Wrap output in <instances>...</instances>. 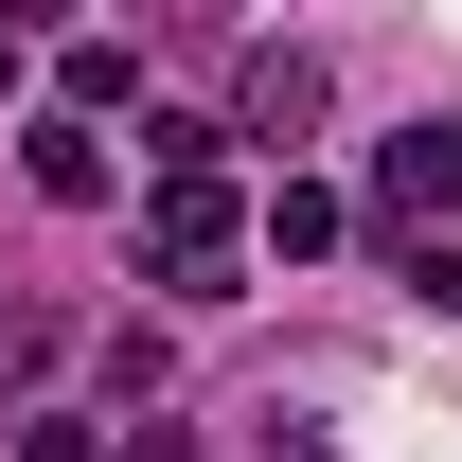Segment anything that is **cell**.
<instances>
[{"label":"cell","mask_w":462,"mask_h":462,"mask_svg":"<svg viewBox=\"0 0 462 462\" xmlns=\"http://www.w3.org/2000/svg\"><path fill=\"white\" fill-rule=\"evenodd\" d=\"M143 143H161V285H214L231 267V178H214V125H143Z\"/></svg>","instance_id":"cell-1"},{"label":"cell","mask_w":462,"mask_h":462,"mask_svg":"<svg viewBox=\"0 0 462 462\" xmlns=\"http://www.w3.org/2000/svg\"><path fill=\"white\" fill-rule=\"evenodd\" d=\"M374 196H392V214H409V231L445 214V196H462V107H427V125H409L392 161H374Z\"/></svg>","instance_id":"cell-2"},{"label":"cell","mask_w":462,"mask_h":462,"mask_svg":"<svg viewBox=\"0 0 462 462\" xmlns=\"http://www.w3.org/2000/svg\"><path fill=\"white\" fill-rule=\"evenodd\" d=\"M36 196L89 214V196H107V143H89V125H36Z\"/></svg>","instance_id":"cell-3"},{"label":"cell","mask_w":462,"mask_h":462,"mask_svg":"<svg viewBox=\"0 0 462 462\" xmlns=\"http://www.w3.org/2000/svg\"><path fill=\"white\" fill-rule=\"evenodd\" d=\"M267 249H285V267H302V249H338V196H320V178H285V196H267Z\"/></svg>","instance_id":"cell-4"},{"label":"cell","mask_w":462,"mask_h":462,"mask_svg":"<svg viewBox=\"0 0 462 462\" xmlns=\"http://www.w3.org/2000/svg\"><path fill=\"white\" fill-rule=\"evenodd\" d=\"M302 107H320V71H302V54H249V125H267V143H285Z\"/></svg>","instance_id":"cell-5"},{"label":"cell","mask_w":462,"mask_h":462,"mask_svg":"<svg viewBox=\"0 0 462 462\" xmlns=\"http://www.w3.org/2000/svg\"><path fill=\"white\" fill-rule=\"evenodd\" d=\"M36 374H54V320H36V302H0V392H36Z\"/></svg>","instance_id":"cell-6"},{"label":"cell","mask_w":462,"mask_h":462,"mask_svg":"<svg viewBox=\"0 0 462 462\" xmlns=\"http://www.w3.org/2000/svg\"><path fill=\"white\" fill-rule=\"evenodd\" d=\"M18 462H107V427H89V409H36V427H18Z\"/></svg>","instance_id":"cell-7"},{"label":"cell","mask_w":462,"mask_h":462,"mask_svg":"<svg viewBox=\"0 0 462 462\" xmlns=\"http://www.w3.org/2000/svg\"><path fill=\"white\" fill-rule=\"evenodd\" d=\"M409 285H427V302L462 320V231H445V249H409Z\"/></svg>","instance_id":"cell-8"},{"label":"cell","mask_w":462,"mask_h":462,"mask_svg":"<svg viewBox=\"0 0 462 462\" xmlns=\"http://www.w3.org/2000/svg\"><path fill=\"white\" fill-rule=\"evenodd\" d=\"M0 89H18V36H0Z\"/></svg>","instance_id":"cell-9"}]
</instances>
